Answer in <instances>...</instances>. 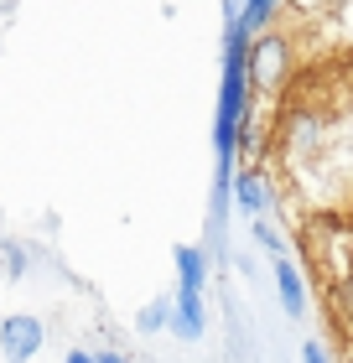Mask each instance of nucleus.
<instances>
[{"label":"nucleus","mask_w":353,"mask_h":363,"mask_svg":"<svg viewBox=\"0 0 353 363\" xmlns=\"http://www.w3.org/2000/svg\"><path fill=\"white\" fill-rule=\"evenodd\" d=\"M37 348H42V322L37 317H6L0 322V353L11 363H26Z\"/></svg>","instance_id":"nucleus-1"},{"label":"nucleus","mask_w":353,"mask_h":363,"mask_svg":"<svg viewBox=\"0 0 353 363\" xmlns=\"http://www.w3.org/2000/svg\"><path fill=\"white\" fill-rule=\"evenodd\" d=\"M286 73V42L281 37H260L249 47V84L255 89H276Z\"/></svg>","instance_id":"nucleus-2"},{"label":"nucleus","mask_w":353,"mask_h":363,"mask_svg":"<svg viewBox=\"0 0 353 363\" xmlns=\"http://www.w3.org/2000/svg\"><path fill=\"white\" fill-rule=\"evenodd\" d=\"M276 291L286 301V317H307V291H301V270L291 265V259H276Z\"/></svg>","instance_id":"nucleus-3"},{"label":"nucleus","mask_w":353,"mask_h":363,"mask_svg":"<svg viewBox=\"0 0 353 363\" xmlns=\"http://www.w3.org/2000/svg\"><path fill=\"white\" fill-rule=\"evenodd\" d=\"M172 327L177 337H203V291H182L177 296V311H172Z\"/></svg>","instance_id":"nucleus-4"},{"label":"nucleus","mask_w":353,"mask_h":363,"mask_svg":"<svg viewBox=\"0 0 353 363\" xmlns=\"http://www.w3.org/2000/svg\"><path fill=\"white\" fill-rule=\"evenodd\" d=\"M265 197H271V192H265V177L260 172H239V177H234V203H239L244 213H260Z\"/></svg>","instance_id":"nucleus-5"},{"label":"nucleus","mask_w":353,"mask_h":363,"mask_svg":"<svg viewBox=\"0 0 353 363\" xmlns=\"http://www.w3.org/2000/svg\"><path fill=\"white\" fill-rule=\"evenodd\" d=\"M177 270H182V291H203V270H208L203 250H192V244H182V250H177Z\"/></svg>","instance_id":"nucleus-6"},{"label":"nucleus","mask_w":353,"mask_h":363,"mask_svg":"<svg viewBox=\"0 0 353 363\" xmlns=\"http://www.w3.org/2000/svg\"><path fill=\"white\" fill-rule=\"evenodd\" d=\"M271 6H276V0H244V11L234 16V21H239L244 31H255V26L265 21V16H271Z\"/></svg>","instance_id":"nucleus-7"},{"label":"nucleus","mask_w":353,"mask_h":363,"mask_svg":"<svg viewBox=\"0 0 353 363\" xmlns=\"http://www.w3.org/2000/svg\"><path fill=\"white\" fill-rule=\"evenodd\" d=\"M172 311H177V306H166V301L146 306V311H141V333H156V327H172Z\"/></svg>","instance_id":"nucleus-8"},{"label":"nucleus","mask_w":353,"mask_h":363,"mask_svg":"<svg viewBox=\"0 0 353 363\" xmlns=\"http://www.w3.org/2000/svg\"><path fill=\"white\" fill-rule=\"evenodd\" d=\"M301 363H327V353H322V342H307V348H301Z\"/></svg>","instance_id":"nucleus-9"},{"label":"nucleus","mask_w":353,"mask_h":363,"mask_svg":"<svg viewBox=\"0 0 353 363\" xmlns=\"http://www.w3.org/2000/svg\"><path fill=\"white\" fill-rule=\"evenodd\" d=\"M63 363H94V353H68Z\"/></svg>","instance_id":"nucleus-10"},{"label":"nucleus","mask_w":353,"mask_h":363,"mask_svg":"<svg viewBox=\"0 0 353 363\" xmlns=\"http://www.w3.org/2000/svg\"><path fill=\"white\" fill-rule=\"evenodd\" d=\"M94 363H125V358H120V353H99Z\"/></svg>","instance_id":"nucleus-11"}]
</instances>
